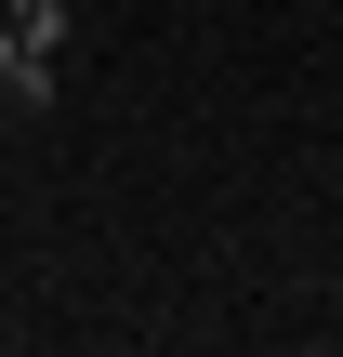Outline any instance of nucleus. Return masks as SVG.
I'll return each mask as SVG.
<instances>
[{"instance_id": "1", "label": "nucleus", "mask_w": 343, "mask_h": 357, "mask_svg": "<svg viewBox=\"0 0 343 357\" xmlns=\"http://www.w3.org/2000/svg\"><path fill=\"white\" fill-rule=\"evenodd\" d=\"M66 26H79L66 0H13V40H26V53H66Z\"/></svg>"}, {"instance_id": "2", "label": "nucleus", "mask_w": 343, "mask_h": 357, "mask_svg": "<svg viewBox=\"0 0 343 357\" xmlns=\"http://www.w3.org/2000/svg\"><path fill=\"white\" fill-rule=\"evenodd\" d=\"M13 66H26V40H13V13H0V79H13Z\"/></svg>"}]
</instances>
